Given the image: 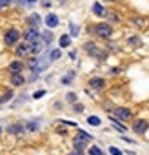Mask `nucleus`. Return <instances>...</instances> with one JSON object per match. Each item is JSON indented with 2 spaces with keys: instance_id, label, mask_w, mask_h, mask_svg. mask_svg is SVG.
Listing matches in <instances>:
<instances>
[{
  "instance_id": "f257e3e1",
  "label": "nucleus",
  "mask_w": 149,
  "mask_h": 155,
  "mask_svg": "<svg viewBox=\"0 0 149 155\" xmlns=\"http://www.w3.org/2000/svg\"><path fill=\"white\" fill-rule=\"evenodd\" d=\"M84 31H86V35H89L91 38H95L98 42H109V40L115 38V26H111L106 20H98V22L87 24L84 28Z\"/></svg>"
},
{
  "instance_id": "f03ea898",
  "label": "nucleus",
  "mask_w": 149,
  "mask_h": 155,
  "mask_svg": "<svg viewBox=\"0 0 149 155\" xmlns=\"http://www.w3.org/2000/svg\"><path fill=\"white\" fill-rule=\"evenodd\" d=\"M80 48H82V53L87 58H91L93 62H97V64H102V62H106L109 58V51L106 49V46L100 44L95 38H86Z\"/></svg>"
},
{
  "instance_id": "7ed1b4c3",
  "label": "nucleus",
  "mask_w": 149,
  "mask_h": 155,
  "mask_svg": "<svg viewBox=\"0 0 149 155\" xmlns=\"http://www.w3.org/2000/svg\"><path fill=\"white\" fill-rule=\"evenodd\" d=\"M20 40H22V29H18L17 26H9V28L4 29V33H2V42H4V46H6L8 49H13Z\"/></svg>"
},
{
  "instance_id": "20e7f679",
  "label": "nucleus",
  "mask_w": 149,
  "mask_h": 155,
  "mask_svg": "<svg viewBox=\"0 0 149 155\" xmlns=\"http://www.w3.org/2000/svg\"><path fill=\"white\" fill-rule=\"evenodd\" d=\"M109 113H111L113 117H116L118 120L125 122V124H131V120L135 119L133 108H131V106H125V104H113L111 110H109Z\"/></svg>"
},
{
  "instance_id": "39448f33",
  "label": "nucleus",
  "mask_w": 149,
  "mask_h": 155,
  "mask_svg": "<svg viewBox=\"0 0 149 155\" xmlns=\"http://www.w3.org/2000/svg\"><path fill=\"white\" fill-rule=\"evenodd\" d=\"M86 88L91 90L95 95H100L107 90V79H106V75H91L87 82H86Z\"/></svg>"
},
{
  "instance_id": "423d86ee",
  "label": "nucleus",
  "mask_w": 149,
  "mask_h": 155,
  "mask_svg": "<svg viewBox=\"0 0 149 155\" xmlns=\"http://www.w3.org/2000/svg\"><path fill=\"white\" fill-rule=\"evenodd\" d=\"M4 131H6V135L15 137V139H22V137L27 135V130H26V126H24V119H17V120L8 122V124L4 126Z\"/></svg>"
},
{
  "instance_id": "0eeeda50",
  "label": "nucleus",
  "mask_w": 149,
  "mask_h": 155,
  "mask_svg": "<svg viewBox=\"0 0 149 155\" xmlns=\"http://www.w3.org/2000/svg\"><path fill=\"white\" fill-rule=\"evenodd\" d=\"M129 130L136 137H147V133H149V119H145V117H135L131 120V124H129Z\"/></svg>"
},
{
  "instance_id": "6e6552de",
  "label": "nucleus",
  "mask_w": 149,
  "mask_h": 155,
  "mask_svg": "<svg viewBox=\"0 0 149 155\" xmlns=\"http://www.w3.org/2000/svg\"><path fill=\"white\" fill-rule=\"evenodd\" d=\"M24 126L27 130V135H36V133L42 131L44 117H26L24 119Z\"/></svg>"
},
{
  "instance_id": "1a4fd4ad",
  "label": "nucleus",
  "mask_w": 149,
  "mask_h": 155,
  "mask_svg": "<svg viewBox=\"0 0 149 155\" xmlns=\"http://www.w3.org/2000/svg\"><path fill=\"white\" fill-rule=\"evenodd\" d=\"M106 120L109 122V126H111V130H115L118 135H127L131 130H129V124H125V122H122V120H118L116 117H113L111 113H107L106 115Z\"/></svg>"
},
{
  "instance_id": "9d476101",
  "label": "nucleus",
  "mask_w": 149,
  "mask_h": 155,
  "mask_svg": "<svg viewBox=\"0 0 149 155\" xmlns=\"http://www.w3.org/2000/svg\"><path fill=\"white\" fill-rule=\"evenodd\" d=\"M8 86L13 90H20L24 86H27V75L26 73H13L8 77Z\"/></svg>"
},
{
  "instance_id": "9b49d317",
  "label": "nucleus",
  "mask_w": 149,
  "mask_h": 155,
  "mask_svg": "<svg viewBox=\"0 0 149 155\" xmlns=\"http://www.w3.org/2000/svg\"><path fill=\"white\" fill-rule=\"evenodd\" d=\"M31 102V93L29 91H20V93H17V97L9 102V110H20L22 106H26V104H29Z\"/></svg>"
},
{
  "instance_id": "f8f14e48",
  "label": "nucleus",
  "mask_w": 149,
  "mask_h": 155,
  "mask_svg": "<svg viewBox=\"0 0 149 155\" xmlns=\"http://www.w3.org/2000/svg\"><path fill=\"white\" fill-rule=\"evenodd\" d=\"M69 142H71V148H73V150L82 151V153H87V148L93 144V142H89V140H86V139L78 137L77 133H73V135L69 137Z\"/></svg>"
},
{
  "instance_id": "ddd939ff",
  "label": "nucleus",
  "mask_w": 149,
  "mask_h": 155,
  "mask_svg": "<svg viewBox=\"0 0 149 155\" xmlns=\"http://www.w3.org/2000/svg\"><path fill=\"white\" fill-rule=\"evenodd\" d=\"M6 71L9 73V75H13V73H26V60L24 58H11L9 62H8V66H6Z\"/></svg>"
},
{
  "instance_id": "4468645a",
  "label": "nucleus",
  "mask_w": 149,
  "mask_h": 155,
  "mask_svg": "<svg viewBox=\"0 0 149 155\" xmlns=\"http://www.w3.org/2000/svg\"><path fill=\"white\" fill-rule=\"evenodd\" d=\"M124 44H125L129 49H138V48L144 46V38H142L140 33H129V35L124 37Z\"/></svg>"
},
{
  "instance_id": "2eb2a0df",
  "label": "nucleus",
  "mask_w": 149,
  "mask_h": 155,
  "mask_svg": "<svg viewBox=\"0 0 149 155\" xmlns=\"http://www.w3.org/2000/svg\"><path fill=\"white\" fill-rule=\"evenodd\" d=\"M60 24H62V20H60V15L58 13H55V11H47V15L44 17V26L47 28V29H58L60 28Z\"/></svg>"
},
{
  "instance_id": "dca6fc26",
  "label": "nucleus",
  "mask_w": 149,
  "mask_h": 155,
  "mask_svg": "<svg viewBox=\"0 0 149 155\" xmlns=\"http://www.w3.org/2000/svg\"><path fill=\"white\" fill-rule=\"evenodd\" d=\"M13 55L17 57V58H27L29 55H31V46H29V42H26V40H20L13 49Z\"/></svg>"
},
{
  "instance_id": "f3484780",
  "label": "nucleus",
  "mask_w": 149,
  "mask_h": 155,
  "mask_svg": "<svg viewBox=\"0 0 149 155\" xmlns=\"http://www.w3.org/2000/svg\"><path fill=\"white\" fill-rule=\"evenodd\" d=\"M77 75H78V69H67V71H64V75L58 79L60 86H64V88H71V86L74 84V81H77Z\"/></svg>"
},
{
  "instance_id": "a211bd4d",
  "label": "nucleus",
  "mask_w": 149,
  "mask_h": 155,
  "mask_svg": "<svg viewBox=\"0 0 149 155\" xmlns=\"http://www.w3.org/2000/svg\"><path fill=\"white\" fill-rule=\"evenodd\" d=\"M89 11H91V15L97 17V18H106V15H107V8H106L104 2H100V0H93Z\"/></svg>"
},
{
  "instance_id": "6ab92c4d",
  "label": "nucleus",
  "mask_w": 149,
  "mask_h": 155,
  "mask_svg": "<svg viewBox=\"0 0 149 155\" xmlns=\"http://www.w3.org/2000/svg\"><path fill=\"white\" fill-rule=\"evenodd\" d=\"M40 33H42L40 28H29V26H24V29H22V40H26V42H33V40L40 38Z\"/></svg>"
},
{
  "instance_id": "aec40b11",
  "label": "nucleus",
  "mask_w": 149,
  "mask_h": 155,
  "mask_svg": "<svg viewBox=\"0 0 149 155\" xmlns=\"http://www.w3.org/2000/svg\"><path fill=\"white\" fill-rule=\"evenodd\" d=\"M24 22H26V26H29V28H40V26L44 24V17H42L40 13L33 11V13H29V15L24 18Z\"/></svg>"
},
{
  "instance_id": "412c9836",
  "label": "nucleus",
  "mask_w": 149,
  "mask_h": 155,
  "mask_svg": "<svg viewBox=\"0 0 149 155\" xmlns=\"http://www.w3.org/2000/svg\"><path fill=\"white\" fill-rule=\"evenodd\" d=\"M127 22H129L136 31H140V29H144V28L147 26V17H144V15H131V17L127 18Z\"/></svg>"
},
{
  "instance_id": "4be33fe9",
  "label": "nucleus",
  "mask_w": 149,
  "mask_h": 155,
  "mask_svg": "<svg viewBox=\"0 0 149 155\" xmlns=\"http://www.w3.org/2000/svg\"><path fill=\"white\" fill-rule=\"evenodd\" d=\"M106 22H109L111 26H120L122 22H124V18H122V15L118 13V11H115V9H107V15H106Z\"/></svg>"
},
{
  "instance_id": "5701e85b",
  "label": "nucleus",
  "mask_w": 149,
  "mask_h": 155,
  "mask_svg": "<svg viewBox=\"0 0 149 155\" xmlns=\"http://www.w3.org/2000/svg\"><path fill=\"white\" fill-rule=\"evenodd\" d=\"M58 48H60L62 51H69V49L73 48V38H71V35H69L67 31L58 37Z\"/></svg>"
},
{
  "instance_id": "b1692460",
  "label": "nucleus",
  "mask_w": 149,
  "mask_h": 155,
  "mask_svg": "<svg viewBox=\"0 0 149 155\" xmlns=\"http://www.w3.org/2000/svg\"><path fill=\"white\" fill-rule=\"evenodd\" d=\"M67 33L71 35L73 40H74V38H80V35H82V26L77 24L74 20H67Z\"/></svg>"
},
{
  "instance_id": "393cba45",
  "label": "nucleus",
  "mask_w": 149,
  "mask_h": 155,
  "mask_svg": "<svg viewBox=\"0 0 149 155\" xmlns=\"http://www.w3.org/2000/svg\"><path fill=\"white\" fill-rule=\"evenodd\" d=\"M40 38H42V42L46 44V48H53V44H55V33H53V29H47V28H44L42 29V33H40Z\"/></svg>"
},
{
  "instance_id": "a878e982",
  "label": "nucleus",
  "mask_w": 149,
  "mask_h": 155,
  "mask_svg": "<svg viewBox=\"0 0 149 155\" xmlns=\"http://www.w3.org/2000/svg\"><path fill=\"white\" fill-rule=\"evenodd\" d=\"M15 97H17V91H15L13 88H9V86H8V88L2 91V95H0V106L4 108V106H6V104H9Z\"/></svg>"
},
{
  "instance_id": "bb28decb",
  "label": "nucleus",
  "mask_w": 149,
  "mask_h": 155,
  "mask_svg": "<svg viewBox=\"0 0 149 155\" xmlns=\"http://www.w3.org/2000/svg\"><path fill=\"white\" fill-rule=\"evenodd\" d=\"M86 124L91 126V128H102L104 126V119L97 113H91V115H86Z\"/></svg>"
},
{
  "instance_id": "cd10ccee",
  "label": "nucleus",
  "mask_w": 149,
  "mask_h": 155,
  "mask_svg": "<svg viewBox=\"0 0 149 155\" xmlns=\"http://www.w3.org/2000/svg\"><path fill=\"white\" fill-rule=\"evenodd\" d=\"M64 102L67 104V106H73L74 102H78L80 101V95H78V91H73V90H67L65 93H64Z\"/></svg>"
},
{
  "instance_id": "c85d7f7f",
  "label": "nucleus",
  "mask_w": 149,
  "mask_h": 155,
  "mask_svg": "<svg viewBox=\"0 0 149 155\" xmlns=\"http://www.w3.org/2000/svg\"><path fill=\"white\" fill-rule=\"evenodd\" d=\"M29 46H31V55H35V57H38L46 49V44L42 42V38H36V40L29 42Z\"/></svg>"
},
{
  "instance_id": "c756f323",
  "label": "nucleus",
  "mask_w": 149,
  "mask_h": 155,
  "mask_svg": "<svg viewBox=\"0 0 149 155\" xmlns=\"http://www.w3.org/2000/svg\"><path fill=\"white\" fill-rule=\"evenodd\" d=\"M55 124H64V126H67V128H71V130L80 128L77 120H73V119H65V117H58V119H55Z\"/></svg>"
},
{
  "instance_id": "7c9ffc66",
  "label": "nucleus",
  "mask_w": 149,
  "mask_h": 155,
  "mask_svg": "<svg viewBox=\"0 0 149 155\" xmlns=\"http://www.w3.org/2000/svg\"><path fill=\"white\" fill-rule=\"evenodd\" d=\"M86 104L82 102V101H78V102H74L73 106H69V111L73 113V115H84L86 113Z\"/></svg>"
},
{
  "instance_id": "2f4dec72",
  "label": "nucleus",
  "mask_w": 149,
  "mask_h": 155,
  "mask_svg": "<svg viewBox=\"0 0 149 155\" xmlns=\"http://www.w3.org/2000/svg\"><path fill=\"white\" fill-rule=\"evenodd\" d=\"M49 106H51V110H53L55 113H62V111H65V108H67V104L64 102V99H55Z\"/></svg>"
},
{
  "instance_id": "473e14b6",
  "label": "nucleus",
  "mask_w": 149,
  "mask_h": 155,
  "mask_svg": "<svg viewBox=\"0 0 149 155\" xmlns=\"http://www.w3.org/2000/svg\"><path fill=\"white\" fill-rule=\"evenodd\" d=\"M55 133L62 139H67V137H71V128H67L64 124H55Z\"/></svg>"
},
{
  "instance_id": "72a5a7b5",
  "label": "nucleus",
  "mask_w": 149,
  "mask_h": 155,
  "mask_svg": "<svg viewBox=\"0 0 149 155\" xmlns=\"http://www.w3.org/2000/svg\"><path fill=\"white\" fill-rule=\"evenodd\" d=\"M86 155H107V151L98 144V142H93L89 148H87V153Z\"/></svg>"
},
{
  "instance_id": "f704fd0d",
  "label": "nucleus",
  "mask_w": 149,
  "mask_h": 155,
  "mask_svg": "<svg viewBox=\"0 0 149 155\" xmlns=\"http://www.w3.org/2000/svg\"><path fill=\"white\" fill-rule=\"evenodd\" d=\"M74 133H77L78 137H82V139H86V140H89V142H95L97 139H95V135L93 133H89L87 130H84V128H77L74 130Z\"/></svg>"
},
{
  "instance_id": "c9c22d12",
  "label": "nucleus",
  "mask_w": 149,
  "mask_h": 155,
  "mask_svg": "<svg viewBox=\"0 0 149 155\" xmlns=\"http://www.w3.org/2000/svg\"><path fill=\"white\" fill-rule=\"evenodd\" d=\"M62 57H64V51H62L60 48H51V51H49V60H51L53 64L58 62Z\"/></svg>"
},
{
  "instance_id": "e433bc0d",
  "label": "nucleus",
  "mask_w": 149,
  "mask_h": 155,
  "mask_svg": "<svg viewBox=\"0 0 149 155\" xmlns=\"http://www.w3.org/2000/svg\"><path fill=\"white\" fill-rule=\"evenodd\" d=\"M47 93H49V91H47V88H38V90L31 91V101H40V99H44Z\"/></svg>"
},
{
  "instance_id": "4c0bfd02",
  "label": "nucleus",
  "mask_w": 149,
  "mask_h": 155,
  "mask_svg": "<svg viewBox=\"0 0 149 155\" xmlns=\"http://www.w3.org/2000/svg\"><path fill=\"white\" fill-rule=\"evenodd\" d=\"M104 46H106V49H107L109 53H118V51H120V49H118V48H120V44H118V42H115V38H113V40H109V42H106Z\"/></svg>"
},
{
  "instance_id": "58836bf2",
  "label": "nucleus",
  "mask_w": 149,
  "mask_h": 155,
  "mask_svg": "<svg viewBox=\"0 0 149 155\" xmlns=\"http://www.w3.org/2000/svg\"><path fill=\"white\" fill-rule=\"evenodd\" d=\"M106 151H107V155H125V153H124V150H122V148H118L116 144H109Z\"/></svg>"
},
{
  "instance_id": "ea45409f",
  "label": "nucleus",
  "mask_w": 149,
  "mask_h": 155,
  "mask_svg": "<svg viewBox=\"0 0 149 155\" xmlns=\"http://www.w3.org/2000/svg\"><path fill=\"white\" fill-rule=\"evenodd\" d=\"M67 58H69L71 62H78V49H77V48H71V49L67 51Z\"/></svg>"
},
{
  "instance_id": "a19ab883",
  "label": "nucleus",
  "mask_w": 149,
  "mask_h": 155,
  "mask_svg": "<svg viewBox=\"0 0 149 155\" xmlns=\"http://www.w3.org/2000/svg\"><path fill=\"white\" fill-rule=\"evenodd\" d=\"M38 81H42V75L40 73H27V84H35Z\"/></svg>"
},
{
  "instance_id": "79ce46f5",
  "label": "nucleus",
  "mask_w": 149,
  "mask_h": 155,
  "mask_svg": "<svg viewBox=\"0 0 149 155\" xmlns=\"http://www.w3.org/2000/svg\"><path fill=\"white\" fill-rule=\"evenodd\" d=\"M122 73H124V69H122L120 66H113V68L107 69V75H109V77H118V75H122Z\"/></svg>"
},
{
  "instance_id": "37998d69",
  "label": "nucleus",
  "mask_w": 149,
  "mask_h": 155,
  "mask_svg": "<svg viewBox=\"0 0 149 155\" xmlns=\"http://www.w3.org/2000/svg\"><path fill=\"white\" fill-rule=\"evenodd\" d=\"M118 139H120L122 142H125V144H131V146H136V144H138V140H136V139L127 137V135H118Z\"/></svg>"
},
{
  "instance_id": "c03bdc74",
  "label": "nucleus",
  "mask_w": 149,
  "mask_h": 155,
  "mask_svg": "<svg viewBox=\"0 0 149 155\" xmlns=\"http://www.w3.org/2000/svg\"><path fill=\"white\" fill-rule=\"evenodd\" d=\"M42 9H47V11H51L53 9V0H40V4H38Z\"/></svg>"
},
{
  "instance_id": "a18cd8bd",
  "label": "nucleus",
  "mask_w": 149,
  "mask_h": 155,
  "mask_svg": "<svg viewBox=\"0 0 149 155\" xmlns=\"http://www.w3.org/2000/svg\"><path fill=\"white\" fill-rule=\"evenodd\" d=\"M11 6H13L11 0H0V11H4V9H8V8H11Z\"/></svg>"
},
{
  "instance_id": "49530a36",
  "label": "nucleus",
  "mask_w": 149,
  "mask_h": 155,
  "mask_svg": "<svg viewBox=\"0 0 149 155\" xmlns=\"http://www.w3.org/2000/svg\"><path fill=\"white\" fill-rule=\"evenodd\" d=\"M11 2L17 6V8H20V9H24V8H27V4H26V0H11Z\"/></svg>"
},
{
  "instance_id": "de8ad7c7",
  "label": "nucleus",
  "mask_w": 149,
  "mask_h": 155,
  "mask_svg": "<svg viewBox=\"0 0 149 155\" xmlns=\"http://www.w3.org/2000/svg\"><path fill=\"white\" fill-rule=\"evenodd\" d=\"M26 4H27V9H33L36 4H40V0H26Z\"/></svg>"
},
{
  "instance_id": "09e8293b",
  "label": "nucleus",
  "mask_w": 149,
  "mask_h": 155,
  "mask_svg": "<svg viewBox=\"0 0 149 155\" xmlns=\"http://www.w3.org/2000/svg\"><path fill=\"white\" fill-rule=\"evenodd\" d=\"M55 2H56V6H60V8H67L71 0H55Z\"/></svg>"
},
{
  "instance_id": "8fccbe9b",
  "label": "nucleus",
  "mask_w": 149,
  "mask_h": 155,
  "mask_svg": "<svg viewBox=\"0 0 149 155\" xmlns=\"http://www.w3.org/2000/svg\"><path fill=\"white\" fill-rule=\"evenodd\" d=\"M65 155H86V153H82V151H77V150H73V148H71V150H69Z\"/></svg>"
},
{
  "instance_id": "3c124183",
  "label": "nucleus",
  "mask_w": 149,
  "mask_h": 155,
  "mask_svg": "<svg viewBox=\"0 0 149 155\" xmlns=\"http://www.w3.org/2000/svg\"><path fill=\"white\" fill-rule=\"evenodd\" d=\"M124 153L125 155H136V151H133V150H124Z\"/></svg>"
},
{
  "instance_id": "603ef678",
  "label": "nucleus",
  "mask_w": 149,
  "mask_h": 155,
  "mask_svg": "<svg viewBox=\"0 0 149 155\" xmlns=\"http://www.w3.org/2000/svg\"><path fill=\"white\" fill-rule=\"evenodd\" d=\"M102 2H104V4H116L118 0H102Z\"/></svg>"
},
{
  "instance_id": "864d4df0",
  "label": "nucleus",
  "mask_w": 149,
  "mask_h": 155,
  "mask_svg": "<svg viewBox=\"0 0 149 155\" xmlns=\"http://www.w3.org/2000/svg\"><path fill=\"white\" fill-rule=\"evenodd\" d=\"M4 133H6V131H4V124H2V122H0V137H2Z\"/></svg>"
},
{
  "instance_id": "5fc2aeb1",
  "label": "nucleus",
  "mask_w": 149,
  "mask_h": 155,
  "mask_svg": "<svg viewBox=\"0 0 149 155\" xmlns=\"http://www.w3.org/2000/svg\"><path fill=\"white\" fill-rule=\"evenodd\" d=\"M147 26H149V17H147Z\"/></svg>"
},
{
  "instance_id": "6e6d98bb",
  "label": "nucleus",
  "mask_w": 149,
  "mask_h": 155,
  "mask_svg": "<svg viewBox=\"0 0 149 155\" xmlns=\"http://www.w3.org/2000/svg\"><path fill=\"white\" fill-rule=\"evenodd\" d=\"M0 111H2V106H0Z\"/></svg>"
}]
</instances>
